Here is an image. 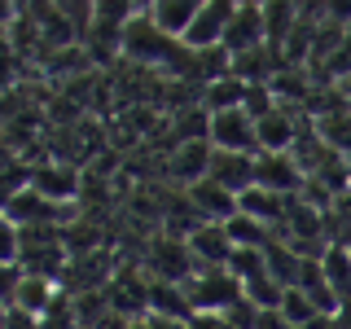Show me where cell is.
I'll return each mask as SVG.
<instances>
[{
	"label": "cell",
	"instance_id": "obj_13",
	"mask_svg": "<svg viewBox=\"0 0 351 329\" xmlns=\"http://www.w3.org/2000/svg\"><path fill=\"white\" fill-rule=\"evenodd\" d=\"M211 180L224 184L228 193L241 197L250 184H255V154H224V149H215V158H211Z\"/></svg>",
	"mask_w": 351,
	"mask_h": 329
},
{
	"label": "cell",
	"instance_id": "obj_25",
	"mask_svg": "<svg viewBox=\"0 0 351 329\" xmlns=\"http://www.w3.org/2000/svg\"><path fill=\"white\" fill-rule=\"evenodd\" d=\"M246 290V299L259 307V312H268V307H281V294H285V285L272 277V272H263V277H255V281H246L241 285Z\"/></svg>",
	"mask_w": 351,
	"mask_h": 329
},
{
	"label": "cell",
	"instance_id": "obj_28",
	"mask_svg": "<svg viewBox=\"0 0 351 329\" xmlns=\"http://www.w3.org/2000/svg\"><path fill=\"white\" fill-rule=\"evenodd\" d=\"M193 329H228V321L219 312H197L193 316Z\"/></svg>",
	"mask_w": 351,
	"mask_h": 329
},
{
	"label": "cell",
	"instance_id": "obj_18",
	"mask_svg": "<svg viewBox=\"0 0 351 329\" xmlns=\"http://www.w3.org/2000/svg\"><path fill=\"white\" fill-rule=\"evenodd\" d=\"M316 136H321L334 154L351 158V110H334V114H321V119H316Z\"/></svg>",
	"mask_w": 351,
	"mask_h": 329
},
{
	"label": "cell",
	"instance_id": "obj_1",
	"mask_svg": "<svg viewBox=\"0 0 351 329\" xmlns=\"http://www.w3.org/2000/svg\"><path fill=\"white\" fill-rule=\"evenodd\" d=\"M180 53H184V44L180 40H171L167 31H158L154 27V18H149V5H145V14H141L136 22H128L123 27V62H136V66H171L180 62Z\"/></svg>",
	"mask_w": 351,
	"mask_h": 329
},
{
	"label": "cell",
	"instance_id": "obj_22",
	"mask_svg": "<svg viewBox=\"0 0 351 329\" xmlns=\"http://www.w3.org/2000/svg\"><path fill=\"white\" fill-rule=\"evenodd\" d=\"M228 272L246 285V281H255L268 272V250H250V246H237L233 250V259H228Z\"/></svg>",
	"mask_w": 351,
	"mask_h": 329
},
{
	"label": "cell",
	"instance_id": "obj_7",
	"mask_svg": "<svg viewBox=\"0 0 351 329\" xmlns=\"http://www.w3.org/2000/svg\"><path fill=\"white\" fill-rule=\"evenodd\" d=\"M184 197L197 206V215H202L206 224H228V219L237 215V193H228L224 184L211 180V175H206V180H197V184H189Z\"/></svg>",
	"mask_w": 351,
	"mask_h": 329
},
{
	"label": "cell",
	"instance_id": "obj_11",
	"mask_svg": "<svg viewBox=\"0 0 351 329\" xmlns=\"http://www.w3.org/2000/svg\"><path fill=\"white\" fill-rule=\"evenodd\" d=\"M189 250L197 259V268H228V259H233V237H228L224 224H202L197 233L189 237Z\"/></svg>",
	"mask_w": 351,
	"mask_h": 329
},
{
	"label": "cell",
	"instance_id": "obj_29",
	"mask_svg": "<svg viewBox=\"0 0 351 329\" xmlns=\"http://www.w3.org/2000/svg\"><path fill=\"white\" fill-rule=\"evenodd\" d=\"M149 325L154 329H193V321H176V316H158V312H149Z\"/></svg>",
	"mask_w": 351,
	"mask_h": 329
},
{
	"label": "cell",
	"instance_id": "obj_10",
	"mask_svg": "<svg viewBox=\"0 0 351 329\" xmlns=\"http://www.w3.org/2000/svg\"><path fill=\"white\" fill-rule=\"evenodd\" d=\"M31 189L44 193L49 202H66V206H71V197L80 193V171H75L71 162H62V158L40 162L36 175H31Z\"/></svg>",
	"mask_w": 351,
	"mask_h": 329
},
{
	"label": "cell",
	"instance_id": "obj_31",
	"mask_svg": "<svg viewBox=\"0 0 351 329\" xmlns=\"http://www.w3.org/2000/svg\"><path fill=\"white\" fill-rule=\"evenodd\" d=\"M338 246H347V250H351V233H347V237H343V241H338Z\"/></svg>",
	"mask_w": 351,
	"mask_h": 329
},
{
	"label": "cell",
	"instance_id": "obj_15",
	"mask_svg": "<svg viewBox=\"0 0 351 329\" xmlns=\"http://www.w3.org/2000/svg\"><path fill=\"white\" fill-rule=\"evenodd\" d=\"M149 312H158V316H176V321H193V303H189V294L180 290L176 281H162V277H154L149 281Z\"/></svg>",
	"mask_w": 351,
	"mask_h": 329
},
{
	"label": "cell",
	"instance_id": "obj_32",
	"mask_svg": "<svg viewBox=\"0 0 351 329\" xmlns=\"http://www.w3.org/2000/svg\"><path fill=\"white\" fill-rule=\"evenodd\" d=\"M347 110H351V101H347Z\"/></svg>",
	"mask_w": 351,
	"mask_h": 329
},
{
	"label": "cell",
	"instance_id": "obj_9",
	"mask_svg": "<svg viewBox=\"0 0 351 329\" xmlns=\"http://www.w3.org/2000/svg\"><path fill=\"white\" fill-rule=\"evenodd\" d=\"M268 44V27H263V5H237L233 22H228V36H224V49L233 53H250Z\"/></svg>",
	"mask_w": 351,
	"mask_h": 329
},
{
	"label": "cell",
	"instance_id": "obj_20",
	"mask_svg": "<svg viewBox=\"0 0 351 329\" xmlns=\"http://www.w3.org/2000/svg\"><path fill=\"white\" fill-rule=\"evenodd\" d=\"M228 237H233V246H250V250H268L272 246V241H277V237H272V228L268 224H259V219H250V215H233V219H228Z\"/></svg>",
	"mask_w": 351,
	"mask_h": 329
},
{
	"label": "cell",
	"instance_id": "obj_14",
	"mask_svg": "<svg viewBox=\"0 0 351 329\" xmlns=\"http://www.w3.org/2000/svg\"><path fill=\"white\" fill-rule=\"evenodd\" d=\"M197 9H202V0H154L149 18H154V27L167 31L171 40H184V31L193 27Z\"/></svg>",
	"mask_w": 351,
	"mask_h": 329
},
{
	"label": "cell",
	"instance_id": "obj_23",
	"mask_svg": "<svg viewBox=\"0 0 351 329\" xmlns=\"http://www.w3.org/2000/svg\"><path fill=\"white\" fill-rule=\"evenodd\" d=\"M281 316H285V321H290L294 329H307L321 312H316V303L307 299L299 285H294V290H285V294H281Z\"/></svg>",
	"mask_w": 351,
	"mask_h": 329
},
{
	"label": "cell",
	"instance_id": "obj_27",
	"mask_svg": "<svg viewBox=\"0 0 351 329\" xmlns=\"http://www.w3.org/2000/svg\"><path fill=\"white\" fill-rule=\"evenodd\" d=\"M255 329H294V325L281 316V307H268V312H259V325Z\"/></svg>",
	"mask_w": 351,
	"mask_h": 329
},
{
	"label": "cell",
	"instance_id": "obj_26",
	"mask_svg": "<svg viewBox=\"0 0 351 329\" xmlns=\"http://www.w3.org/2000/svg\"><path fill=\"white\" fill-rule=\"evenodd\" d=\"M228 321V329H255L259 325V307L246 299V294H241V299L233 303V307H224V312H219Z\"/></svg>",
	"mask_w": 351,
	"mask_h": 329
},
{
	"label": "cell",
	"instance_id": "obj_16",
	"mask_svg": "<svg viewBox=\"0 0 351 329\" xmlns=\"http://www.w3.org/2000/svg\"><path fill=\"white\" fill-rule=\"evenodd\" d=\"M325 277H329V290L338 294V303L351 307V250L347 246H329L325 259H321Z\"/></svg>",
	"mask_w": 351,
	"mask_h": 329
},
{
	"label": "cell",
	"instance_id": "obj_2",
	"mask_svg": "<svg viewBox=\"0 0 351 329\" xmlns=\"http://www.w3.org/2000/svg\"><path fill=\"white\" fill-rule=\"evenodd\" d=\"M180 290L189 294L193 312H224V307H233L246 294L228 268H193V277L180 281Z\"/></svg>",
	"mask_w": 351,
	"mask_h": 329
},
{
	"label": "cell",
	"instance_id": "obj_30",
	"mask_svg": "<svg viewBox=\"0 0 351 329\" xmlns=\"http://www.w3.org/2000/svg\"><path fill=\"white\" fill-rule=\"evenodd\" d=\"M128 329H154V325H149V316H141V321H128Z\"/></svg>",
	"mask_w": 351,
	"mask_h": 329
},
{
	"label": "cell",
	"instance_id": "obj_5",
	"mask_svg": "<svg viewBox=\"0 0 351 329\" xmlns=\"http://www.w3.org/2000/svg\"><path fill=\"white\" fill-rule=\"evenodd\" d=\"M211 145L224 154H259V136H255V119L246 110H224L211 114Z\"/></svg>",
	"mask_w": 351,
	"mask_h": 329
},
{
	"label": "cell",
	"instance_id": "obj_6",
	"mask_svg": "<svg viewBox=\"0 0 351 329\" xmlns=\"http://www.w3.org/2000/svg\"><path fill=\"white\" fill-rule=\"evenodd\" d=\"M303 167L294 162V154H255V184H263V189L272 193H299L303 189Z\"/></svg>",
	"mask_w": 351,
	"mask_h": 329
},
{
	"label": "cell",
	"instance_id": "obj_4",
	"mask_svg": "<svg viewBox=\"0 0 351 329\" xmlns=\"http://www.w3.org/2000/svg\"><path fill=\"white\" fill-rule=\"evenodd\" d=\"M237 14V5L233 0H202V9H197V18H193V27L184 31V49H193V53H206V49H219L228 36V22H233Z\"/></svg>",
	"mask_w": 351,
	"mask_h": 329
},
{
	"label": "cell",
	"instance_id": "obj_8",
	"mask_svg": "<svg viewBox=\"0 0 351 329\" xmlns=\"http://www.w3.org/2000/svg\"><path fill=\"white\" fill-rule=\"evenodd\" d=\"M211 158H215V145L211 141H193V145H176L171 149V158H167V171H171V180L176 184H197V180H206L211 175Z\"/></svg>",
	"mask_w": 351,
	"mask_h": 329
},
{
	"label": "cell",
	"instance_id": "obj_17",
	"mask_svg": "<svg viewBox=\"0 0 351 329\" xmlns=\"http://www.w3.org/2000/svg\"><path fill=\"white\" fill-rule=\"evenodd\" d=\"M246 88H250V84H241L237 75H228V80H215V84H206L202 106L211 110V114H224V110H241V106H246Z\"/></svg>",
	"mask_w": 351,
	"mask_h": 329
},
{
	"label": "cell",
	"instance_id": "obj_3",
	"mask_svg": "<svg viewBox=\"0 0 351 329\" xmlns=\"http://www.w3.org/2000/svg\"><path fill=\"white\" fill-rule=\"evenodd\" d=\"M5 219H9V224H18V228H44V224L66 228V219H75V206L49 202L44 193L27 189V193H18V197H5Z\"/></svg>",
	"mask_w": 351,
	"mask_h": 329
},
{
	"label": "cell",
	"instance_id": "obj_24",
	"mask_svg": "<svg viewBox=\"0 0 351 329\" xmlns=\"http://www.w3.org/2000/svg\"><path fill=\"white\" fill-rule=\"evenodd\" d=\"M88 75L93 71V58H88L84 44H71V49H53V62H49V75L53 80H62V75Z\"/></svg>",
	"mask_w": 351,
	"mask_h": 329
},
{
	"label": "cell",
	"instance_id": "obj_21",
	"mask_svg": "<svg viewBox=\"0 0 351 329\" xmlns=\"http://www.w3.org/2000/svg\"><path fill=\"white\" fill-rule=\"evenodd\" d=\"M268 272L285 285V290H294V285H299V277H303V259L294 255L290 246L272 241V246H268Z\"/></svg>",
	"mask_w": 351,
	"mask_h": 329
},
{
	"label": "cell",
	"instance_id": "obj_19",
	"mask_svg": "<svg viewBox=\"0 0 351 329\" xmlns=\"http://www.w3.org/2000/svg\"><path fill=\"white\" fill-rule=\"evenodd\" d=\"M263 27H268V44L285 53V40L299 31V5H263Z\"/></svg>",
	"mask_w": 351,
	"mask_h": 329
},
{
	"label": "cell",
	"instance_id": "obj_12",
	"mask_svg": "<svg viewBox=\"0 0 351 329\" xmlns=\"http://www.w3.org/2000/svg\"><path fill=\"white\" fill-rule=\"evenodd\" d=\"M290 197H294V193H290ZM290 197L263 189V184H250V189L237 197V211H241V215H250V219H259V224H268V228H277V224H285Z\"/></svg>",
	"mask_w": 351,
	"mask_h": 329
}]
</instances>
